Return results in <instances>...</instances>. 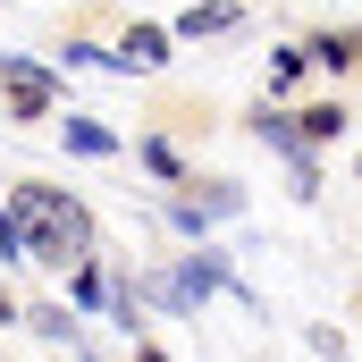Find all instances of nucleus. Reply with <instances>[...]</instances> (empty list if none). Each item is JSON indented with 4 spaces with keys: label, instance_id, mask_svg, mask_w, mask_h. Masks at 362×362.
Here are the masks:
<instances>
[{
    "label": "nucleus",
    "instance_id": "f257e3e1",
    "mask_svg": "<svg viewBox=\"0 0 362 362\" xmlns=\"http://www.w3.org/2000/svg\"><path fill=\"white\" fill-rule=\"evenodd\" d=\"M0 253L8 262H85L93 253V211L59 185H8L0 202Z\"/></svg>",
    "mask_w": 362,
    "mask_h": 362
},
{
    "label": "nucleus",
    "instance_id": "f03ea898",
    "mask_svg": "<svg viewBox=\"0 0 362 362\" xmlns=\"http://www.w3.org/2000/svg\"><path fill=\"white\" fill-rule=\"evenodd\" d=\"M253 135L295 169V194H320V160H312V144L295 135V110H270V101H262V110H253Z\"/></svg>",
    "mask_w": 362,
    "mask_h": 362
},
{
    "label": "nucleus",
    "instance_id": "7ed1b4c3",
    "mask_svg": "<svg viewBox=\"0 0 362 362\" xmlns=\"http://www.w3.org/2000/svg\"><path fill=\"white\" fill-rule=\"evenodd\" d=\"M0 93H8L17 118H51V110H59V76L34 68V59H17V51H0Z\"/></svg>",
    "mask_w": 362,
    "mask_h": 362
},
{
    "label": "nucleus",
    "instance_id": "20e7f679",
    "mask_svg": "<svg viewBox=\"0 0 362 362\" xmlns=\"http://www.w3.org/2000/svg\"><path fill=\"white\" fill-rule=\"evenodd\" d=\"M169 42H177L169 25H127V42L110 59H118V76H152V68H169Z\"/></svg>",
    "mask_w": 362,
    "mask_h": 362
},
{
    "label": "nucleus",
    "instance_id": "39448f33",
    "mask_svg": "<svg viewBox=\"0 0 362 362\" xmlns=\"http://www.w3.org/2000/svg\"><path fill=\"white\" fill-rule=\"evenodd\" d=\"M228 211H245V194H236V185H219V177H211V194H177V228H185V236H202V228H211V219H228Z\"/></svg>",
    "mask_w": 362,
    "mask_h": 362
},
{
    "label": "nucleus",
    "instance_id": "423d86ee",
    "mask_svg": "<svg viewBox=\"0 0 362 362\" xmlns=\"http://www.w3.org/2000/svg\"><path fill=\"white\" fill-rule=\"evenodd\" d=\"M236 17H245L236 0H194V8H185V17L169 25V34H177V42H202V34H228Z\"/></svg>",
    "mask_w": 362,
    "mask_h": 362
},
{
    "label": "nucleus",
    "instance_id": "0eeeda50",
    "mask_svg": "<svg viewBox=\"0 0 362 362\" xmlns=\"http://www.w3.org/2000/svg\"><path fill=\"white\" fill-rule=\"evenodd\" d=\"M346 127H354V118H346V101H312V110H295V135H303L312 152H320V144H337Z\"/></svg>",
    "mask_w": 362,
    "mask_h": 362
},
{
    "label": "nucleus",
    "instance_id": "6e6552de",
    "mask_svg": "<svg viewBox=\"0 0 362 362\" xmlns=\"http://www.w3.org/2000/svg\"><path fill=\"white\" fill-rule=\"evenodd\" d=\"M59 135H68V152H85V160H110V152H118V135H110L101 118H85V110H68Z\"/></svg>",
    "mask_w": 362,
    "mask_h": 362
},
{
    "label": "nucleus",
    "instance_id": "1a4fd4ad",
    "mask_svg": "<svg viewBox=\"0 0 362 362\" xmlns=\"http://www.w3.org/2000/svg\"><path fill=\"white\" fill-rule=\"evenodd\" d=\"M303 59H320V68H362V34H312Z\"/></svg>",
    "mask_w": 362,
    "mask_h": 362
},
{
    "label": "nucleus",
    "instance_id": "9d476101",
    "mask_svg": "<svg viewBox=\"0 0 362 362\" xmlns=\"http://www.w3.org/2000/svg\"><path fill=\"white\" fill-rule=\"evenodd\" d=\"M135 160H144L152 177H169V185L185 177V160H177V152H169V144H160V135H144V144H135Z\"/></svg>",
    "mask_w": 362,
    "mask_h": 362
},
{
    "label": "nucleus",
    "instance_id": "9b49d317",
    "mask_svg": "<svg viewBox=\"0 0 362 362\" xmlns=\"http://www.w3.org/2000/svg\"><path fill=\"white\" fill-rule=\"evenodd\" d=\"M101 286H110V270H101V262L85 253V270H76V286H68V295H76V303L93 312V303H101Z\"/></svg>",
    "mask_w": 362,
    "mask_h": 362
},
{
    "label": "nucleus",
    "instance_id": "f8f14e48",
    "mask_svg": "<svg viewBox=\"0 0 362 362\" xmlns=\"http://www.w3.org/2000/svg\"><path fill=\"white\" fill-rule=\"evenodd\" d=\"M295 76H303V51H278V59H270V93H286Z\"/></svg>",
    "mask_w": 362,
    "mask_h": 362
},
{
    "label": "nucleus",
    "instance_id": "ddd939ff",
    "mask_svg": "<svg viewBox=\"0 0 362 362\" xmlns=\"http://www.w3.org/2000/svg\"><path fill=\"white\" fill-rule=\"evenodd\" d=\"M135 362H169V354H160V346H144V337H135Z\"/></svg>",
    "mask_w": 362,
    "mask_h": 362
}]
</instances>
